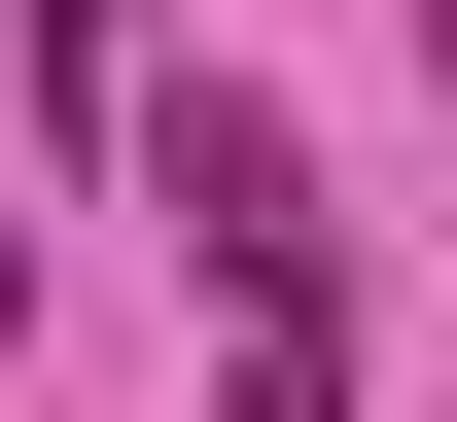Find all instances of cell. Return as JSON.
Instances as JSON below:
<instances>
[{"label":"cell","instance_id":"6da1fadb","mask_svg":"<svg viewBox=\"0 0 457 422\" xmlns=\"http://www.w3.org/2000/svg\"><path fill=\"white\" fill-rule=\"evenodd\" d=\"M176 246H212L246 317H352V211L282 177V106H176Z\"/></svg>","mask_w":457,"mask_h":422}]
</instances>
